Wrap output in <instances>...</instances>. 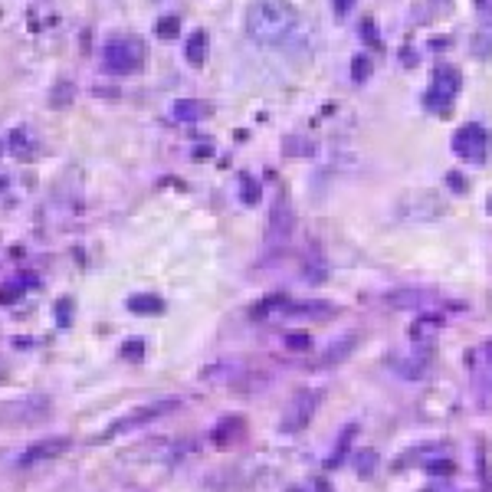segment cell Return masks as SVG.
Segmentation results:
<instances>
[{"label": "cell", "instance_id": "19", "mask_svg": "<svg viewBox=\"0 0 492 492\" xmlns=\"http://www.w3.org/2000/svg\"><path fill=\"white\" fill-rule=\"evenodd\" d=\"M122 358L125 361H145V338H125L122 341Z\"/></svg>", "mask_w": 492, "mask_h": 492}, {"label": "cell", "instance_id": "17", "mask_svg": "<svg viewBox=\"0 0 492 492\" xmlns=\"http://www.w3.org/2000/svg\"><path fill=\"white\" fill-rule=\"evenodd\" d=\"M26 286L20 279H7V282H0V305H17L24 299Z\"/></svg>", "mask_w": 492, "mask_h": 492}, {"label": "cell", "instance_id": "32", "mask_svg": "<svg viewBox=\"0 0 492 492\" xmlns=\"http://www.w3.org/2000/svg\"><path fill=\"white\" fill-rule=\"evenodd\" d=\"M210 154H214V148H210V145H201V148H194V158H197V161H201V158H210Z\"/></svg>", "mask_w": 492, "mask_h": 492}, {"label": "cell", "instance_id": "5", "mask_svg": "<svg viewBox=\"0 0 492 492\" xmlns=\"http://www.w3.org/2000/svg\"><path fill=\"white\" fill-rule=\"evenodd\" d=\"M69 446H73V440H69V437H43V440H33V443H30L24 453L17 456V463H20V466L46 463V459H56V456H63Z\"/></svg>", "mask_w": 492, "mask_h": 492}, {"label": "cell", "instance_id": "10", "mask_svg": "<svg viewBox=\"0 0 492 492\" xmlns=\"http://www.w3.org/2000/svg\"><path fill=\"white\" fill-rule=\"evenodd\" d=\"M125 305L131 316H161L164 312V299L154 295V292H135V295L125 299Z\"/></svg>", "mask_w": 492, "mask_h": 492}, {"label": "cell", "instance_id": "4", "mask_svg": "<svg viewBox=\"0 0 492 492\" xmlns=\"http://www.w3.org/2000/svg\"><path fill=\"white\" fill-rule=\"evenodd\" d=\"M322 401V391H299L292 397L286 410H282V420H279V430L282 433H299L312 423V417H316V407Z\"/></svg>", "mask_w": 492, "mask_h": 492}, {"label": "cell", "instance_id": "12", "mask_svg": "<svg viewBox=\"0 0 492 492\" xmlns=\"http://www.w3.org/2000/svg\"><path fill=\"white\" fill-rule=\"evenodd\" d=\"M282 316H295V318H331L335 309L322 302H286L282 305Z\"/></svg>", "mask_w": 492, "mask_h": 492}, {"label": "cell", "instance_id": "15", "mask_svg": "<svg viewBox=\"0 0 492 492\" xmlns=\"http://www.w3.org/2000/svg\"><path fill=\"white\" fill-rule=\"evenodd\" d=\"M73 316H76V302H73V295H60L56 305H53V318H56V325L69 328L73 325Z\"/></svg>", "mask_w": 492, "mask_h": 492}, {"label": "cell", "instance_id": "20", "mask_svg": "<svg viewBox=\"0 0 492 492\" xmlns=\"http://www.w3.org/2000/svg\"><path fill=\"white\" fill-rule=\"evenodd\" d=\"M352 437H354V427H345V433H341V440L335 443V453H331V459H328V466H338L341 459H345V453H348V446H352Z\"/></svg>", "mask_w": 492, "mask_h": 492}, {"label": "cell", "instance_id": "30", "mask_svg": "<svg viewBox=\"0 0 492 492\" xmlns=\"http://www.w3.org/2000/svg\"><path fill=\"white\" fill-rule=\"evenodd\" d=\"M446 184H450L456 194H466V181H463L459 174H450V177H446Z\"/></svg>", "mask_w": 492, "mask_h": 492}, {"label": "cell", "instance_id": "14", "mask_svg": "<svg viewBox=\"0 0 492 492\" xmlns=\"http://www.w3.org/2000/svg\"><path fill=\"white\" fill-rule=\"evenodd\" d=\"M76 99V86L69 79H60L56 86L50 89V109H69Z\"/></svg>", "mask_w": 492, "mask_h": 492}, {"label": "cell", "instance_id": "21", "mask_svg": "<svg viewBox=\"0 0 492 492\" xmlns=\"http://www.w3.org/2000/svg\"><path fill=\"white\" fill-rule=\"evenodd\" d=\"M423 102H427L430 112H440V115H446L450 109H453V99H450V95H443V92H437V89H433Z\"/></svg>", "mask_w": 492, "mask_h": 492}, {"label": "cell", "instance_id": "18", "mask_svg": "<svg viewBox=\"0 0 492 492\" xmlns=\"http://www.w3.org/2000/svg\"><path fill=\"white\" fill-rule=\"evenodd\" d=\"M10 152L17 154V158H30V154H33L30 135H26L24 128H13V131H10Z\"/></svg>", "mask_w": 492, "mask_h": 492}, {"label": "cell", "instance_id": "1", "mask_svg": "<svg viewBox=\"0 0 492 492\" xmlns=\"http://www.w3.org/2000/svg\"><path fill=\"white\" fill-rule=\"evenodd\" d=\"M299 26V10L289 0H253L246 10V33L256 43L289 39Z\"/></svg>", "mask_w": 492, "mask_h": 492}, {"label": "cell", "instance_id": "13", "mask_svg": "<svg viewBox=\"0 0 492 492\" xmlns=\"http://www.w3.org/2000/svg\"><path fill=\"white\" fill-rule=\"evenodd\" d=\"M459 86H463V79H459V73H456V69H446V66H440V69L433 73V89H437V92H443V95H450V99H453L456 92H459Z\"/></svg>", "mask_w": 492, "mask_h": 492}, {"label": "cell", "instance_id": "26", "mask_svg": "<svg viewBox=\"0 0 492 492\" xmlns=\"http://www.w3.org/2000/svg\"><path fill=\"white\" fill-rule=\"evenodd\" d=\"M352 345H354V335H348L341 345H331V352L325 354V361H341V358L348 354V348H352Z\"/></svg>", "mask_w": 492, "mask_h": 492}, {"label": "cell", "instance_id": "16", "mask_svg": "<svg viewBox=\"0 0 492 492\" xmlns=\"http://www.w3.org/2000/svg\"><path fill=\"white\" fill-rule=\"evenodd\" d=\"M259 197H263V188H259V181L243 171V174H240V201L246 203V207H253V203H259Z\"/></svg>", "mask_w": 492, "mask_h": 492}, {"label": "cell", "instance_id": "2", "mask_svg": "<svg viewBox=\"0 0 492 492\" xmlns=\"http://www.w3.org/2000/svg\"><path fill=\"white\" fill-rule=\"evenodd\" d=\"M181 407V401L177 397H164V401H154V404H141V407H131L128 414L115 417L109 427L102 430V433H95L92 437V446H102V443L115 440V437H122V433H128V430H138L145 427V423H154V420H161V417H167L171 410H177Z\"/></svg>", "mask_w": 492, "mask_h": 492}, {"label": "cell", "instance_id": "33", "mask_svg": "<svg viewBox=\"0 0 492 492\" xmlns=\"http://www.w3.org/2000/svg\"><path fill=\"white\" fill-rule=\"evenodd\" d=\"M3 188H7V177H0V190H3Z\"/></svg>", "mask_w": 492, "mask_h": 492}, {"label": "cell", "instance_id": "22", "mask_svg": "<svg viewBox=\"0 0 492 492\" xmlns=\"http://www.w3.org/2000/svg\"><path fill=\"white\" fill-rule=\"evenodd\" d=\"M154 33L161 39H174L177 33H181V20H177V17H161L158 26H154Z\"/></svg>", "mask_w": 492, "mask_h": 492}, {"label": "cell", "instance_id": "3", "mask_svg": "<svg viewBox=\"0 0 492 492\" xmlns=\"http://www.w3.org/2000/svg\"><path fill=\"white\" fill-rule=\"evenodd\" d=\"M145 63V43L138 37H115L102 46V69L112 76H131Z\"/></svg>", "mask_w": 492, "mask_h": 492}, {"label": "cell", "instance_id": "29", "mask_svg": "<svg viewBox=\"0 0 492 492\" xmlns=\"http://www.w3.org/2000/svg\"><path fill=\"white\" fill-rule=\"evenodd\" d=\"M299 138H289V145H286V154H305L312 152V145H295Z\"/></svg>", "mask_w": 492, "mask_h": 492}, {"label": "cell", "instance_id": "25", "mask_svg": "<svg viewBox=\"0 0 492 492\" xmlns=\"http://www.w3.org/2000/svg\"><path fill=\"white\" fill-rule=\"evenodd\" d=\"M437 328H440V322H437V318H420V322H417V328L410 331V335H414V338H430V335H433Z\"/></svg>", "mask_w": 492, "mask_h": 492}, {"label": "cell", "instance_id": "23", "mask_svg": "<svg viewBox=\"0 0 492 492\" xmlns=\"http://www.w3.org/2000/svg\"><path fill=\"white\" fill-rule=\"evenodd\" d=\"M286 348H289V352H309V348H312V335L289 331V335H286Z\"/></svg>", "mask_w": 492, "mask_h": 492}, {"label": "cell", "instance_id": "6", "mask_svg": "<svg viewBox=\"0 0 492 492\" xmlns=\"http://www.w3.org/2000/svg\"><path fill=\"white\" fill-rule=\"evenodd\" d=\"M486 128L482 125H463L459 131H456L453 138V148L459 158H466L469 164H482V158H486Z\"/></svg>", "mask_w": 492, "mask_h": 492}, {"label": "cell", "instance_id": "24", "mask_svg": "<svg viewBox=\"0 0 492 492\" xmlns=\"http://www.w3.org/2000/svg\"><path fill=\"white\" fill-rule=\"evenodd\" d=\"M367 76H371V60H367V56H354V63H352V79H354V82H365Z\"/></svg>", "mask_w": 492, "mask_h": 492}, {"label": "cell", "instance_id": "11", "mask_svg": "<svg viewBox=\"0 0 492 492\" xmlns=\"http://www.w3.org/2000/svg\"><path fill=\"white\" fill-rule=\"evenodd\" d=\"M184 56H188L190 66H203L207 63V56H210V37H207V30H194L184 43Z\"/></svg>", "mask_w": 492, "mask_h": 492}, {"label": "cell", "instance_id": "27", "mask_svg": "<svg viewBox=\"0 0 492 492\" xmlns=\"http://www.w3.org/2000/svg\"><path fill=\"white\" fill-rule=\"evenodd\" d=\"M289 492H331V489H328L325 480H312V482H305V489H289Z\"/></svg>", "mask_w": 492, "mask_h": 492}, {"label": "cell", "instance_id": "31", "mask_svg": "<svg viewBox=\"0 0 492 492\" xmlns=\"http://www.w3.org/2000/svg\"><path fill=\"white\" fill-rule=\"evenodd\" d=\"M361 456H365V459H358V469H365V473H371V469H374V463H378V459H374V453L367 450V453H361Z\"/></svg>", "mask_w": 492, "mask_h": 492}, {"label": "cell", "instance_id": "7", "mask_svg": "<svg viewBox=\"0 0 492 492\" xmlns=\"http://www.w3.org/2000/svg\"><path fill=\"white\" fill-rule=\"evenodd\" d=\"M243 430H246V420L240 414H230L224 420H217V427L210 430V443H214L217 450H230L243 437Z\"/></svg>", "mask_w": 492, "mask_h": 492}, {"label": "cell", "instance_id": "9", "mask_svg": "<svg viewBox=\"0 0 492 492\" xmlns=\"http://www.w3.org/2000/svg\"><path fill=\"white\" fill-rule=\"evenodd\" d=\"M171 115H174L177 122H201V118L214 115V105L203 99H177L171 105Z\"/></svg>", "mask_w": 492, "mask_h": 492}, {"label": "cell", "instance_id": "8", "mask_svg": "<svg viewBox=\"0 0 492 492\" xmlns=\"http://www.w3.org/2000/svg\"><path fill=\"white\" fill-rule=\"evenodd\" d=\"M289 230H292V214H289V203L279 201L276 210H273V224H269V237H266V243H269V250H276V246H282V243L289 240Z\"/></svg>", "mask_w": 492, "mask_h": 492}, {"label": "cell", "instance_id": "28", "mask_svg": "<svg viewBox=\"0 0 492 492\" xmlns=\"http://www.w3.org/2000/svg\"><path fill=\"white\" fill-rule=\"evenodd\" d=\"M354 3H358V0H331V7H335L338 17H345L348 10H354Z\"/></svg>", "mask_w": 492, "mask_h": 492}]
</instances>
